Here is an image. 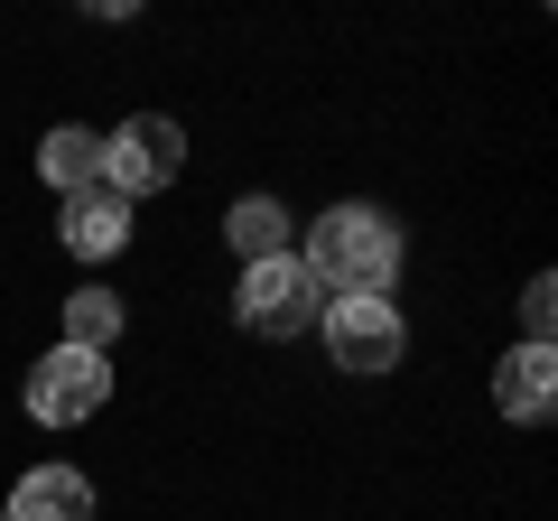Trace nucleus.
<instances>
[{
  "label": "nucleus",
  "mask_w": 558,
  "mask_h": 521,
  "mask_svg": "<svg viewBox=\"0 0 558 521\" xmlns=\"http://www.w3.org/2000/svg\"><path fill=\"white\" fill-rule=\"evenodd\" d=\"M299 270L317 280V299H381L400 280V223L381 205H326L307 223Z\"/></svg>",
  "instance_id": "obj_1"
},
{
  "label": "nucleus",
  "mask_w": 558,
  "mask_h": 521,
  "mask_svg": "<svg viewBox=\"0 0 558 521\" xmlns=\"http://www.w3.org/2000/svg\"><path fill=\"white\" fill-rule=\"evenodd\" d=\"M317 280L299 270V252H279V260H252L242 270V289H233V326L252 344H289V336H307L317 326Z\"/></svg>",
  "instance_id": "obj_2"
},
{
  "label": "nucleus",
  "mask_w": 558,
  "mask_h": 521,
  "mask_svg": "<svg viewBox=\"0 0 558 521\" xmlns=\"http://www.w3.org/2000/svg\"><path fill=\"white\" fill-rule=\"evenodd\" d=\"M317 326H326V354H336V373H354V381L400 373V354H410V326H400L391 299H326Z\"/></svg>",
  "instance_id": "obj_3"
},
{
  "label": "nucleus",
  "mask_w": 558,
  "mask_h": 521,
  "mask_svg": "<svg viewBox=\"0 0 558 521\" xmlns=\"http://www.w3.org/2000/svg\"><path fill=\"white\" fill-rule=\"evenodd\" d=\"M28 420L38 428H75L94 420L102 401H112V354H84V344H47L38 363H28Z\"/></svg>",
  "instance_id": "obj_4"
},
{
  "label": "nucleus",
  "mask_w": 558,
  "mask_h": 521,
  "mask_svg": "<svg viewBox=\"0 0 558 521\" xmlns=\"http://www.w3.org/2000/svg\"><path fill=\"white\" fill-rule=\"evenodd\" d=\"M178 168H186V131L168 112H131L112 131V141H102V186H112V196H159V186H178Z\"/></svg>",
  "instance_id": "obj_5"
},
{
  "label": "nucleus",
  "mask_w": 558,
  "mask_h": 521,
  "mask_svg": "<svg viewBox=\"0 0 558 521\" xmlns=\"http://www.w3.org/2000/svg\"><path fill=\"white\" fill-rule=\"evenodd\" d=\"M494 410L512 428H539L558 410V344H512V354L494 363Z\"/></svg>",
  "instance_id": "obj_6"
},
{
  "label": "nucleus",
  "mask_w": 558,
  "mask_h": 521,
  "mask_svg": "<svg viewBox=\"0 0 558 521\" xmlns=\"http://www.w3.org/2000/svg\"><path fill=\"white\" fill-rule=\"evenodd\" d=\"M0 521H94V484H84L75 465H28V475L10 484V512Z\"/></svg>",
  "instance_id": "obj_7"
},
{
  "label": "nucleus",
  "mask_w": 558,
  "mask_h": 521,
  "mask_svg": "<svg viewBox=\"0 0 558 521\" xmlns=\"http://www.w3.org/2000/svg\"><path fill=\"white\" fill-rule=\"evenodd\" d=\"M121 242H131V196H112V186L65 196V252L75 260H112Z\"/></svg>",
  "instance_id": "obj_8"
},
{
  "label": "nucleus",
  "mask_w": 558,
  "mask_h": 521,
  "mask_svg": "<svg viewBox=\"0 0 558 521\" xmlns=\"http://www.w3.org/2000/svg\"><path fill=\"white\" fill-rule=\"evenodd\" d=\"M38 178L65 186V196H84V186H102V131H84V121H57L38 141Z\"/></svg>",
  "instance_id": "obj_9"
},
{
  "label": "nucleus",
  "mask_w": 558,
  "mask_h": 521,
  "mask_svg": "<svg viewBox=\"0 0 558 521\" xmlns=\"http://www.w3.org/2000/svg\"><path fill=\"white\" fill-rule=\"evenodd\" d=\"M223 242L242 252V270H252V260H279V252H289V205H279V196H233Z\"/></svg>",
  "instance_id": "obj_10"
},
{
  "label": "nucleus",
  "mask_w": 558,
  "mask_h": 521,
  "mask_svg": "<svg viewBox=\"0 0 558 521\" xmlns=\"http://www.w3.org/2000/svg\"><path fill=\"white\" fill-rule=\"evenodd\" d=\"M112 336H121V299H112V289H75V299H65V336H57V344L112 354Z\"/></svg>",
  "instance_id": "obj_11"
},
{
  "label": "nucleus",
  "mask_w": 558,
  "mask_h": 521,
  "mask_svg": "<svg viewBox=\"0 0 558 521\" xmlns=\"http://www.w3.org/2000/svg\"><path fill=\"white\" fill-rule=\"evenodd\" d=\"M549 336H558V280L531 270V289H521V344H549Z\"/></svg>",
  "instance_id": "obj_12"
}]
</instances>
